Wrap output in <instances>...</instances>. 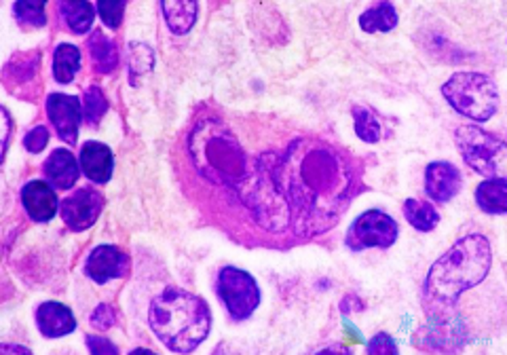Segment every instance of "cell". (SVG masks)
I'll return each instance as SVG.
<instances>
[{
  "label": "cell",
  "mask_w": 507,
  "mask_h": 355,
  "mask_svg": "<svg viewBox=\"0 0 507 355\" xmlns=\"http://www.w3.org/2000/svg\"><path fill=\"white\" fill-rule=\"evenodd\" d=\"M490 262H493V250L484 235L473 233L461 237L429 269L425 290H423V305L429 315L440 313L442 309L453 313L461 294L482 283L488 275Z\"/></svg>",
  "instance_id": "1"
},
{
  "label": "cell",
  "mask_w": 507,
  "mask_h": 355,
  "mask_svg": "<svg viewBox=\"0 0 507 355\" xmlns=\"http://www.w3.org/2000/svg\"><path fill=\"white\" fill-rule=\"evenodd\" d=\"M148 324L169 351L191 353L207 338L212 315L203 298L168 288L151 303Z\"/></svg>",
  "instance_id": "2"
},
{
  "label": "cell",
  "mask_w": 507,
  "mask_h": 355,
  "mask_svg": "<svg viewBox=\"0 0 507 355\" xmlns=\"http://www.w3.org/2000/svg\"><path fill=\"white\" fill-rule=\"evenodd\" d=\"M446 102L463 117L484 123L497 112L499 89L493 79L482 73H456L442 85Z\"/></svg>",
  "instance_id": "3"
},
{
  "label": "cell",
  "mask_w": 507,
  "mask_h": 355,
  "mask_svg": "<svg viewBox=\"0 0 507 355\" xmlns=\"http://www.w3.org/2000/svg\"><path fill=\"white\" fill-rule=\"evenodd\" d=\"M456 149L467 166L487 178H505V142L473 125H461L455 134Z\"/></svg>",
  "instance_id": "4"
},
{
  "label": "cell",
  "mask_w": 507,
  "mask_h": 355,
  "mask_svg": "<svg viewBox=\"0 0 507 355\" xmlns=\"http://www.w3.org/2000/svg\"><path fill=\"white\" fill-rule=\"evenodd\" d=\"M218 297L227 305L230 318L244 321L250 318L261 305V290L250 273L237 266H224L218 273L216 283Z\"/></svg>",
  "instance_id": "5"
},
{
  "label": "cell",
  "mask_w": 507,
  "mask_h": 355,
  "mask_svg": "<svg viewBox=\"0 0 507 355\" xmlns=\"http://www.w3.org/2000/svg\"><path fill=\"white\" fill-rule=\"evenodd\" d=\"M398 239V222L378 210L363 212L351 225L347 235V245L351 250L391 248Z\"/></svg>",
  "instance_id": "6"
},
{
  "label": "cell",
  "mask_w": 507,
  "mask_h": 355,
  "mask_svg": "<svg viewBox=\"0 0 507 355\" xmlns=\"http://www.w3.org/2000/svg\"><path fill=\"white\" fill-rule=\"evenodd\" d=\"M104 197L96 189H79L74 195H68L59 205V214L68 228L81 233L96 225L102 214Z\"/></svg>",
  "instance_id": "7"
},
{
  "label": "cell",
  "mask_w": 507,
  "mask_h": 355,
  "mask_svg": "<svg viewBox=\"0 0 507 355\" xmlns=\"http://www.w3.org/2000/svg\"><path fill=\"white\" fill-rule=\"evenodd\" d=\"M47 117L66 144H76L82 121V106L76 96L51 94L47 97Z\"/></svg>",
  "instance_id": "8"
},
{
  "label": "cell",
  "mask_w": 507,
  "mask_h": 355,
  "mask_svg": "<svg viewBox=\"0 0 507 355\" xmlns=\"http://www.w3.org/2000/svg\"><path fill=\"white\" fill-rule=\"evenodd\" d=\"M127 256L121 252L117 245H98L85 260V275L96 283H106L110 280H119L127 273Z\"/></svg>",
  "instance_id": "9"
},
{
  "label": "cell",
  "mask_w": 507,
  "mask_h": 355,
  "mask_svg": "<svg viewBox=\"0 0 507 355\" xmlns=\"http://www.w3.org/2000/svg\"><path fill=\"white\" fill-rule=\"evenodd\" d=\"M21 204L30 220L35 222H49L58 214V195H55L53 187L43 180H32L21 189Z\"/></svg>",
  "instance_id": "10"
},
{
  "label": "cell",
  "mask_w": 507,
  "mask_h": 355,
  "mask_svg": "<svg viewBox=\"0 0 507 355\" xmlns=\"http://www.w3.org/2000/svg\"><path fill=\"white\" fill-rule=\"evenodd\" d=\"M463 187L461 172L448 161H433L425 169V193L438 204H446Z\"/></svg>",
  "instance_id": "11"
},
{
  "label": "cell",
  "mask_w": 507,
  "mask_h": 355,
  "mask_svg": "<svg viewBox=\"0 0 507 355\" xmlns=\"http://www.w3.org/2000/svg\"><path fill=\"white\" fill-rule=\"evenodd\" d=\"M81 169L96 184H106L113 178L114 155L102 142H85L81 149Z\"/></svg>",
  "instance_id": "12"
},
{
  "label": "cell",
  "mask_w": 507,
  "mask_h": 355,
  "mask_svg": "<svg viewBox=\"0 0 507 355\" xmlns=\"http://www.w3.org/2000/svg\"><path fill=\"white\" fill-rule=\"evenodd\" d=\"M36 326L43 336L59 338L74 332L76 320L73 311L66 307V305L49 300V303H43L41 307L36 309Z\"/></svg>",
  "instance_id": "13"
},
{
  "label": "cell",
  "mask_w": 507,
  "mask_h": 355,
  "mask_svg": "<svg viewBox=\"0 0 507 355\" xmlns=\"http://www.w3.org/2000/svg\"><path fill=\"white\" fill-rule=\"evenodd\" d=\"M47 182L53 189L68 190L74 187V182L79 180V161L74 159V155L68 149H58L49 155V159L43 166Z\"/></svg>",
  "instance_id": "14"
},
{
  "label": "cell",
  "mask_w": 507,
  "mask_h": 355,
  "mask_svg": "<svg viewBox=\"0 0 507 355\" xmlns=\"http://www.w3.org/2000/svg\"><path fill=\"white\" fill-rule=\"evenodd\" d=\"M161 7L168 28L174 35H186L195 26L197 13H199V4L192 0H163Z\"/></svg>",
  "instance_id": "15"
},
{
  "label": "cell",
  "mask_w": 507,
  "mask_h": 355,
  "mask_svg": "<svg viewBox=\"0 0 507 355\" xmlns=\"http://www.w3.org/2000/svg\"><path fill=\"white\" fill-rule=\"evenodd\" d=\"M90 56L96 73L108 74L119 66V49L113 38L102 35L100 30L90 36Z\"/></svg>",
  "instance_id": "16"
},
{
  "label": "cell",
  "mask_w": 507,
  "mask_h": 355,
  "mask_svg": "<svg viewBox=\"0 0 507 355\" xmlns=\"http://www.w3.org/2000/svg\"><path fill=\"white\" fill-rule=\"evenodd\" d=\"M476 201L487 214H505L507 212V180L490 178L476 190Z\"/></svg>",
  "instance_id": "17"
},
{
  "label": "cell",
  "mask_w": 507,
  "mask_h": 355,
  "mask_svg": "<svg viewBox=\"0 0 507 355\" xmlns=\"http://www.w3.org/2000/svg\"><path fill=\"white\" fill-rule=\"evenodd\" d=\"M363 32H391L398 26V11L391 3H377L360 15Z\"/></svg>",
  "instance_id": "18"
},
{
  "label": "cell",
  "mask_w": 507,
  "mask_h": 355,
  "mask_svg": "<svg viewBox=\"0 0 507 355\" xmlns=\"http://www.w3.org/2000/svg\"><path fill=\"white\" fill-rule=\"evenodd\" d=\"M81 70V51L70 42L58 45L53 53V76L58 83H73L74 74Z\"/></svg>",
  "instance_id": "19"
},
{
  "label": "cell",
  "mask_w": 507,
  "mask_h": 355,
  "mask_svg": "<svg viewBox=\"0 0 507 355\" xmlns=\"http://www.w3.org/2000/svg\"><path fill=\"white\" fill-rule=\"evenodd\" d=\"M59 15L74 35H85L91 30L96 11L91 3H59Z\"/></svg>",
  "instance_id": "20"
},
{
  "label": "cell",
  "mask_w": 507,
  "mask_h": 355,
  "mask_svg": "<svg viewBox=\"0 0 507 355\" xmlns=\"http://www.w3.org/2000/svg\"><path fill=\"white\" fill-rule=\"evenodd\" d=\"M404 216L406 220L421 233L433 231L440 222V214L435 212V207L432 204H427V201H418V199H406Z\"/></svg>",
  "instance_id": "21"
},
{
  "label": "cell",
  "mask_w": 507,
  "mask_h": 355,
  "mask_svg": "<svg viewBox=\"0 0 507 355\" xmlns=\"http://www.w3.org/2000/svg\"><path fill=\"white\" fill-rule=\"evenodd\" d=\"M154 66V53L146 42H131L129 45V74L131 85H136V79L148 74Z\"/></svg>",
  "instance_id": "22"
},
{
  "label": "cell",
  "mask_w": 507,
  "mask_h": 355,
  "mask_svg": "<svg viewBox=\"0 0 507 355\" xmlns=\"http://www.w3.org/2000/svg\"><path fill=\"white\" fill-rule=\"evenodd\" d=\"M354 125H355V134L360 135L363 142H370V144L378 142L380 135H383V127H380L377 114L368 111V108L362 106L354 108Z\"/></svg>",
  "instance_id": "23"
},
{
  "label": "cell",
  "mask_w": 507,
  "mask_h": 355,
  "mask_svg": "<svg viewBox=\"0 0 507 355\" xmlns=\"http://www.w3.org/2000/svg\"><path fill=\"white\" fill-rule=\"evenodd\" d=\"M106 111H108V102H106V97H104V91L96 85L90 87V89L85 91V111H82L85 121L96 127V125L102 121V117L106 114Z\"/></svg>",
  "instance_id": "24"
},
{
  "label": "cell",
  "mask_w": 507,
  "mask_h": 355,
  "mask_svg": "<svg viewBox=\"0 0 507 355\" xmlns=\"http://www.w3.org/2000/svg\"><path fill=\"white\" fill-rule=\"evenodd\" d=\"M13 13L20 24H24V26H35V28H41V26L47 24L45 3H27V0H20V3L13 4Z\"/></svg>",
  "instance_id": "25"
},
{
  "label": "cell",
  "mask_w": 507,
  "mask_h": 355,
  "mask_svg": "<svg viewBox=\"0 0 507 355\" xmlns=\"http://www.w3.org/2000/svg\"><path fill=\"white\" fill-rule=\"evenodd\" d=\"M98 13H100L102 21L108 28L117 30L121 21H123L125 3L123 0H121V3H117V0H100V3H98Z\"/></svg>",
  "instance_id": "26"
},
{
  "label": "cell",
  "mask_w": 507,
  "mask_h": 355,
  "mask_svg": "<svg viewBox=\"0 0 507 355\" xmlns=\"http://www.w3.org/2000/svg\"><path fill=\"white\" fill-rule=\"evenodd\" d=\"M47 142H49V129L45 127V125H36L35 129H30L26 134L24 146H26L27 152H32V155H38V152L45 149Z\"/></svg>",
  "instance_id": "27"
},
{
  "label": "cell",
  "mask_w": 507,
  "mask_h": 355,
  "mask_svg": "<svg viewBox=\"0 0 507 355\" xmlns=\"http://www.w3.org/2000/svg\"><path fill=\"white\" fill-rule=\"evenodd\" d=\"M368 353L372 355H395L398 353V345H395V341L391 338L387 332H378V335L372 336V341L368 343Z\"/></svg>",
  "instance_id": "28"
},
{
  "label": "cell",
  "mask_w": 507,
  "mask_h": 355,
  "mask_svg": "<svg viewBox=\"0 0 507 355\" xmlns=\"http://www.w3.org/2000/svg\"><path fill=\"white\" fill-rule=\"evenodd\" d=\"M114 324H117V313H114V309L106 303L98 305L96 311L91 313V326L98 328V330H108V328H113Z\"/></svg>",
  "instance_id": "29"
},
{
  "label": "cell",
  "mask_w": 507,
  "mask_h": 355,
  "mask_svg": "<svg viewBox=\"0 0 507 355\" xmlns=\"http://www.w3.org/2000/svg\"><path fill=\"white\" fill-rule=\"evenodd\" d=\"M85 341H87V347H90V351H91L93 355H100V353L117 355V353H119V349L114 347V343H110L108 338L90 335V336L85 338Z\"/></svg>",
  "instance_id": "30"
},
{
  "label": "cell",
  "mask_w": 507,
  "mask_h": 355,
  "mask_svg": "<svg viewBox=\"0 0 507 355\" xmlns=\"http://www.w3.org/2000/svg\"><path fill=\"white\" fill-rule=\"evenodd\" d=\"M3 111V119H4V140H3V155L7 152V146H9V134H11V117L7 112V108H0Z\"/></svg>",
  "instance_id": "31"
}]
</instances>
